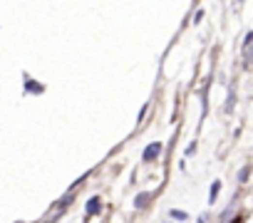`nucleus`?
<instances>
[{
  "label": "nucleus",
  "instance_id": "nucleus-1",
  "mask_svg": "<svg viewBox=\"0 0 253 223\" xmlns=\"http://www.w3.org/2000/svg\"><path fill=\"white\" fill-rule=\"evenodd\" d=\"M161 154V144H149V146H146L144 149V161H152V159H157V156Z\"/></svg>",
  "mask_w": 253,
  "mask_h": 223
},
{
  "label": "nucleus",
  "instance_id": "nucleus-2",
  "mask_svg": "<svg viewBox=\"0 0 253 223\" xmlns=\"http://www.w3.org/2000/svg\"><path fill=\"white\" fill-rule=\"evenodd\" d=\"M146 198H149V193H139L137 201H134V206H137V208H144V206H146Z\"/></svg>",
  "mask_w": 253,
  "mask_h": 223
},
{
  "label": "nucleus",
  "instance_id": "nucleus-3",
  "mask_svg": "<svg viewBox=\"0 0 253 223\" xmlns=\"http://www.w3.org/2000/svg\"><path fill=\"white\" fill-rule=\"evenodd\" d=\"M92 211H99V201L97 198H90V204H87V213H92Z\"/></svg>",
  "mask_w": 253,
  "mask_h": 223
},
{
  "label": "nucleus",
  "instance_id": "nucleus-4",
  "mask_svg": "<svg viewBox=\"0 0 253 223\" xmlns=\"http://www.w3.org/2000/svg\"><path fill=\"white\" fill-rule=\"evenodd\" d=\"M172 216H174V218H179V221H184V218H186V213H184V211H172Z\"/></svg>",
  "mask_w": 253,
  "mask_h": 223
},
{
  "label": "nucleus",
  "instance_id": "nucleus-5",
  "mask_svg": "<svg viewBox=\"0 0 253 223\" xmlns=\"http://www.w3.org/2000/svg\"><path fill=\"white\" fill-rule=\"evenodd\" d=\"M216 193H219V184H214V189H211V201L216 198Z\"/></svg>",
  "mask_w": 253,
  "mask_h": 223
}]
</instances>
